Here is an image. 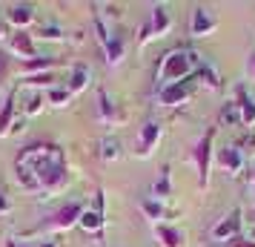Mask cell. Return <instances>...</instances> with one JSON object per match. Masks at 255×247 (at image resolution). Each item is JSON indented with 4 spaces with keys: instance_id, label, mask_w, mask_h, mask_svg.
Instances as JSON below:
<instances>
[{
    "instance_id": "1",
    "label": "cell",
    "mask_w": 255,
    "mask_h": 247,
    "mask_svg": "<svg viewBox=\"0 0 255 247\" xmlns=\"http://www.w3.org/2000/svg\"><path fill=\"white\" fill-rule=\"evenodd\" d=\"M17 164H26L35 170L43 199L58 196L60 190H66V184H69L66 155H63V150H60L58 144H29V147L20 150Z\"/></svg>"
},
{
    "instance_id": "2",
    "label": "cell",
    "mask_w": 255,
    "mask_h": 247,
    "mask_svg": "<svg viewBox=\"0 0 255 247\" xmlns=\"http://www.w3.org/2000/svg\"><path fill=\"white\" fill-rule=\"evenodd\" d=\"M198 60L201 55L192 52V49H172L166 52L155 69V89H163L169 83H181V81H189L195 78V69H198Z\"/></svg>"
},
{
    "instance_id": "3",
    "label": "cell",
    "mask_w": 255,
    "mask_h": 247,
    "mask_svg": "<svg viewBox=\"0 0 255 247\" xmlns=\"http://www.w3.org/2000/svg\"><path fill=\"white\" fill-rule=\"evenodd\" d=\"M104 193L98 190L95 193V199H92V204H86V210H83V216H81V222H78V227H81L83 233H89V236H95V239H101V233H104V224H106V219H104Z\"/></svg>"
},
{
    "instance_id": "4",
    "label": "cell",
    "mask_w": 255,
    "mask_h": 247,
    "mask_svg": "<svg viewBox=\"0 0 255 247\" xmlns=\"http://www.w3.org/2000/svg\"><path fill=\"white\" fill-rule=\"evenodd\" d=\"M169 29H172L169 9H166L163 3H158V6H152L149 20H146V23H143V29H140V43H149L152 37H163Z\"/></svg>"
},
{
    "instance_id": "5",
    "label": "cell",
    "mask_w": 255,
    "mask_h": 247,
    "mask_svg": "<svg viewBox=\"0 0 255 247\" xmlns=\"http://www.w3.org/2000/svg\"><path fill=\"white\" fill-rule=\"evenodd\" d=\"M192 92H195V78L181 81V83H169L163 89H155V104L158 106H181L192 98Z\"/></svg>"
},
{
    "instance_id": "6",
    "label": "cell",
    "mask_w": 255,
    "mask_h": 247,
    "mask_svg": "<svg viewBox=\"0 0 255 247\" xmlns=\"http://www.w3.org/2000/svg\"><path fill=\"white\" fill-rule=\"evenodd\" d=\"M83 210H86V201H66L43 227L46 230H55V233H63V230H69V227H75V224L81 222Z\"/></svg>"
},
{
    "instance_id": "7",
    "label": "cell",
    "mask_w": 255,
    "mask_h": 247,
    "mask_svg": "<svg viewBox=\"0 0 255 247\" xmlns=\"http://www.w3.org/2000/svg\"><path fill=\"white\" fill-rule=\"evenodd\" d=\"M212 141H215V127H209V130L204 132V138L195 144V153H192V158H195V164H198V173H201V184H204V187L209 184V167H212Z\"/></svg>"
},
{
    "instance_id": "8",
    "label": "cell",
    "mask_w": 255,
    "mask_h": 247,
    "mask_svg": "<svg viewBox=\"0 0 255 247\" xmlns=\"http://www.w3.org/2000/svg\"><path fill=\"white\" fill-rule=\"evenodd\" d=\"M218 29V17L209 6H195L189 14V35L192 37H209Z\"/></svg>"
},
{
    "instance_id": "9",
    "label": "cell",
    "mask_w": 255,
    "mask_h": 247,
    "mask_svg": "<svg viewBox=\"0 0 255 247\" xmlns=\"http://www.w3.org/2000/svg\"><path fill=\"white\" fill-rule=\"evenodd\" d=\"M161 138H163V124L161 121H146L138 132V158H149Z\"/></svg>"
},
{
    "instance_id": "10",
    "label": "cell",
    "mask_w": 255,
    "mask_h": 247,
    "mask_svg": "<svg viewBox=\"0 0 255 247\" xmlns=\"http://www.w3.org/2000/svg\"><path fill=\"white\" fill-rule=\"evenodd\" d=\"M215 164L230 176H241L247 167V155L238 147H221V150H215Z\"/></svg>"
},
{
    "instance_id": "11",
    "label": "cell",
    "mask_w": 255,
    "mask_h": 247,
    "mask_svg": "<svg viewBox=\"0 0 255 247\" xmlns=\"http://www.w3.org/2000/svg\"><path fill=\"white\" fill-rule=\"evenodd\" d=\"M195 83L207 86L209 92H221V89H224V83H221V75H218V69H215V63H212L209 58H204V55H201V60H198Z\"/></svg>"
},
{
    "instance_id": "12",
    "label": "cell",
    "mask_w": 255,
    "mask_h": 247,
    "mask_svg": "<svg viewBox=\"0 0 255 247\" xmlns=\"http://www.w3.org/2000/svg\"><path fill=\"white\" fill-rule=\"evenodd\" d=\"M241 210H232L230 216H224L215 227H212V239L215 242H230V239H238L241 233Z\"/></svg>"
},
{
    "instance_id": "13",
    "label": "cell",
    "mask_w": 255,
    "mask_h": 247,
    "mask_svg": "<svg viewBox=\"0 0 255 247\" xmlns=\"http://www.w3.org/2000/svg\"><path fill=\"white\" fill-rule=\"evenodd\" d=\"M9 49H12L17 58H23V63L37 58V46H35V40H32L29 32H14L12 40H9Z\"/></svg>"
},
{
    "instance_id": "14",
    "label": "cell",
    "mask_w": 255,
    "mask_h": 247,
    "mask_svg": "<svg viewBox=\"0 0 255 247\" xmlns=\"http://www.w3.org/2000/svg\"><path fill=\"white\" fill-rule=\"evenodd\" d=\"M32 20H35V9L29 3H14L6 12V23H12L17 32H26V26L32 23Z\"/></svg>"
},
{
    "instance_id": "15",
    "label": "cell",
    "mask_w": 255,
    "mask_h": 247,
    "mask_svg": "<svg viewBox=\"0 0 255 247\" xmlns=\"http://www.w3.org/2000/svg\"><path fill=\"white\" fill-rule=\"evenodd\" d=\"M155 236L161 247H186V233L181 227H172V224H155Z\"/></svg>"
},
{
    "instance_id": "16",
    "label": "cell",
    "mask_w": 255,
    "mask_h": 247,
    "mask_svg": "<svg viewBox=\"0 0 255 247\" xmlns=\"http://www.w3.org/2000/svg\"><path fill=\"white\" fill-rule=\"evenodd\" d=\"M235 104L241 109V127H255V98L247 92V86L235 89Z\"/></svg>"
},
{
    "instance_id": "17",
    "label": "cell",
    "mask_w": 255,
    "mask_h": 247,
    "mask_svg": "<svg viewBox=\"0 0 255 247\" xmlns=\"http://www.w3.org/2000/svg\"><path fill=\"white\" fill-rule=\"evenodd\" d=\"M89 83H92V72H89V66H83V63L72 66L69 78H66V89H69L72 95H78V92H83V89H89Z\"/></svg>"
},
{
    "instance_id": "18",
    "label": "cell",
    "mask_w": 255,
    "mask_h": 247,
    "mask_svg": "<svg viewBox=\"0 0 255 247\" xmlns=\"http://www.w3.org/2000/svg\"><path fill=\"white\" fill-rule=\"evenodd\" d=\"M169 196H172V170L166 164V167H161V173H158L155 184H152V199L166 201Z\"/></svg>"
},
{
    "instance_id": "19",
    "label": "cell",
    "mask_w": 255,
    "mask_h": 247,
    "mask_svg": "<svg viewBox=\"0 0 255 247\" xmlns=\"http://www.w3.org/2000/svg\"><path fill=\"white\" fill-rule=\"evenodd\" d=\"M98 109H101V118H104L106 124H118V121H124V112L118 109L115 101H109V92H106V89L98 92Z\"/></svg>"
},
{
    "instance_id": "20",
    "label": "cell",
    "mask_w": 255,
    "mask_h": 247,
    "mask_svg": "<svg viewBox=\"0 0 255 247\" xmlns=\"http://www.w3.org/2000/svg\"><path fill=\"white\" fill-rule=\"evenodd\" d=\"M140 213H143L146 219H152L155 224H163V219L169 216V210L163 207V201L152 199V196H143V199H140Z\"/></svg>"
},
{
    "instance_id": "21",
    "label": "cell",
    "mask_w": 255,
    "mask_h": 247,
    "mask_svg": "<svg viewBox=\"0 0 255 247\" xmlns=\"http://www.w3.org/2000/svg\"><path fill=\"white\" fill-rule=\"evenodd\" d=\"M23 118H32V115H40L43 112V106H46V98H43V92L40 89H29V92H23Z\"/></svg>"
},
{
    "instance_id": "22",
    "label": "cell",
    "mask_w": 255,
    "mask_h": 247,
    "mask_svg": "<svg viewBox=\"0 0 255 247\" xmlns=\"http://www.w3.org/2000/svg\"><path fill=\"white\" fill-rule=\"evenodd\" d=\"M14 178H17V184H20L23 190H29V193H40V181H37V176H35L32 167L17 164V161H14Z\"/></svg>"
},
{
    "instance_id": "23",
    "label": "cell",
    "mask_w": 255,
    "mask_h": 247,
    "mask_svg": "<svg viewBox=\"0 0 255 247\" xmlns=\"http://www.w3.org/2000/svg\"><path fill=\"white\" fill-rule=\"evenodd\" d=\"M104 52H106L109 66H118V63L124 60V55H127V43H124V37H121V35H112V37H109V43L104 46Z\"/></svg>"
},
{
    "instance_id": "24",
    "label": "cell",
    "mask_w": 255,
    "mask_h": 247,
    "mask_svg": "<svg viewBox=\"0 0 255 247\" xmlns=\"http://www.w3.org/2000/svg\"><path fill=\"white\" fill-rule=\"evenodd\" d=\"M218 124L221 127H241V109L235 101H227L218 109Z\"/></svg>"
},
{
    "instance_id": "25",
    "label": "cell",
    "mask_w": 255,
    "mask_h": 247,
    "mask_svg": "<svg viewBox=\"0 0 255 247\" xmlns=\"http://www.w3.org/2000/svg\"><path fill=\"white\" fill-rule=\"evenodd\" d=\"M14 121H17V115H14V92H9L6 104H3V109H0V135H9Z\"/></svg>"
},
{
    "instance_id": "26",
    "label": "cell",
    "mask_w": 255,
    "mask_h": 247,
    "mask_svg": "<svg viewBox=\"0 0 255 247\" xmlns=\"http://www.w3.org/2000/svg\"><path fill=\"white\" fill-rule=\"evenodd\" d=\"M101 158H104L106 164H112L121 158V141H118L115 135H104L101 138Z\"/></svg>"
},
{
    "instance_id": "27",
    "label": "cell",
    "mask_w": 255,
    "mask_h": 247,
    "mask_svg": "<svg viewBox=\"0 0 255 247\" xmlns=\"http://www.w3.org/2000/svg\"><path fill=\"white\" fill-rule=\"evenodd\" d=\"M69 101H72V92H69V89H60V86H55V89H49V92H46V104L58 106V109L69 106Z\"/></svg>"
},
{
    "instance_id": "28",
    "label": "cell",
    "mask_w": 255,
    "mask_h": 247,
    "mask_svg": "<svg viewBox=\"0 0 255 247\" xmlns=\"http://www.w3.org/2000/svg\"><path fill=\"white\" fill-rule=\"evenodd\" d=\"M58 60L55 58H35V60H26L23 63V69L32 75V72H37V75H43V69H49V66H55Z\"/></svg>"
},
{
    "instance_id": "29",
    "label": "cell",
    "mask_w": 255,
    "mask_h": 247,
    "mask_svg": "<svg viewBox=\"0 0 255 247\" xmlns=\"http://www.w3.org/2000/svg\"><path fill=\"white\" fill-rule=\"evenodd\" d=\"M235 147H238L244 155H255V132H250V135H247L241 144H235Z\"/></svg>"
},
{
    "instance_id": "30",
    "label": "cell",
    "mask_w": 255,
    "mask_h": 247,
    "mask_svg": "<svg viewBox=\"0 0 255 247\" xmlns=\"http://www.w3.org/2000/svg\"><path fill=\"white\" fill-rule=\"evenodd\" d=\"M40 37L43 40H63V32H60L58 26H43L40 29Z\"/></svg>"
},
{
    "instance_id": "31",
    "label": "cell",
    "mask_w": 255,
    "mask_h": 247,
    "mask_svg": "<svg viewBox=\"0 0 255 247\" xmlns=\"http://www.w3.org/2000/svg\"><path fill=\"white\" fill-rule=\"evenodd\" d=\"M6 213H12V201L6 193H0V216H6Z\"/></svg>"
},
{
    "instance_id": "32",
    "label": "cell",
    "mask_w": 255,
    "mask_h": 247,
    "mask_svg": "<svg viewBox=\"0 0 255 247\" xmlns=\"http://www.w3.org/2000/svg\"><path fill=\"white\" fill-rule=\"evenodd\" d=\"M224 247H255V242H241V239H230V242H224Z\"/></svg>"
},
{
    "instance_id": "33",
    "label": "cell",
    "mask_w": 255,
    "mask_h": 247,
    "mask_svg": "<svg viewBox=\"0 0 255 247\" xmlns=\"http://www.w3.org/2000/svg\"><path fill=\"white\" fill-rule=\"evenodd\" d=\"M247 75H250V81H255V52L250 55V60H247Z\"/></svg>"
},
{
    "instance_id": "34",
    "label": "cell",
    "mask_w": 255,
    "mask_h": 247,
    "mask_svg": "<svg viewBox=\"0 0 255 247\" xmlns=\"http://www.w3.org/2000/svg\"><path fill=\"white\" fill-rule=\"evenodd\" d=\"M35 247H63V245H60V242H37Z\"/></svg>"
},
{
    "instance_id": "35",
    "label": "cell",
    "mask_w": 255,
    "mask_h": 247,
    "mask_svg": "<svg viewBox=\"0 0 255 247\" xmlns=\"http://www.w3.org/2000/svg\"><path fill=\"white\" fill-rule=\"evenodd\" d=\"M6 247H29V245H23V242H14V239H9V242H6Z\"/></svg>"
},
{
    "instance_id": "36",
    "label": "cell",
    "mask_w": 255,
    "mask_h": 247,
    "mask_svg": "<svg viewBox=\"0 0 255 247\" xmlns=\"http://www.w3.org/2000/svg\"><path fill=\"white\" fill-rule=\"evenodd\" d=\"M0 37H6V23L0 20Z\"/></svg>"
},
{
    "instance_id": "37",
    "label": "cell",
    "mask_w": 255,
    "mask_h": 247,
    "mask_svg": "<svg viewBox=\"0 0 255 247\" xmlns=\"http://www.w3.org/2000/svg\"><path fill=\"white\" fill-rule=\"evenodd\" d=\"M0 78H3V63H0Z\"/></svg>"
},
{
    "instance_id": "38",
    "label": "cell",
    "mask_w": 255,
    "mask_h": 247,
    "mask_svg": "<svg viewBox=\"0 0 255 247\" xmlns=\"http://www.w3.org/2000/svg\"><path fill=\"white\" fill-rule=\"evenodd\" d=\"M253 184H255V178H253Z\"/></svg>"
}]
</instances>
